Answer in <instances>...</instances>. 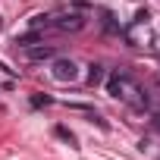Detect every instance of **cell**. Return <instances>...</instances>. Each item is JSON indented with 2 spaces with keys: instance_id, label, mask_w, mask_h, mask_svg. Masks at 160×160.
I'll use <instances>...</instances> for the list:
<instances>
[{
  "instance_id": "6da1fadb",
  "label": "cell",
  "mask_w": 160,
  "mask_h": 160,
  "mask_svg": "<svg viewBox=\"0 0 160 160\" xmlns=\"http://www.w3.org/2000/svg\"><path fill=\"white\" fill-rule=\"evenodd\" d=\"M107 94H110V98L129 101L135 110H144V107H148V98H141V88L132 82L126 72H113V75L107 78Z\"/></svg>"
},
{
  "instance_id": "7a4b0ae2",
  "label": "cell",
  "mask_w": 160,
  "mask_h": 160,
  "mask_svg": "<svg viewBox=\"0 0 160 160\" xmlns=\"http://www.w3.org/2000/svg\"><path fill=\"white\" fill-rule=\"evenodd\" d=\"M50 75L57 78V82H75V78H78V66H75V60H66V57H60V60H53V66H50Z\"/></svg>"
},
{
  "instance_id": "3957f363",
  "label": "cell",
  "mask_w": 160,
  "mask_h": 160,
  "mask_svg": "<svg viewBox=\"0 0 160 160\" xmlns=\"http://www.w3.org/2000/svg\"><path fill=\"white\" fill-rule=\"evenodd\" d=\"M85 22H88V19H85L82 13H63V16L53 19V25H57L60 32H82Z\"/></svg>"
},
{
  "instance_id": "277c9868",
  "label": "cell",
  "mask_w": 160,
  "mask_h": 160,
  "mask_svg": "<svg viewBox=\"0 0 160 160\" xmlns=\"http://www.w3.org/2000/svg\"><path fill=\"white\" fill-rule=\"evenodd\" d=\"M25 53H28V60H50V57H53V47H50V44H35V47H28Z\"/></svg>"
},
{
  "instance_id": "5b68a950",
  "label": "cell",
  "mask_w": 160,
  "mask_h": 160,
  "mask_svg": "<svg viewBox=\"0 0 160 160\" xmlns=\"http://www.w3.org/2000/svg\"><path fill=\"white\" fill-rule=\"evenodd\" d=\"M104 82V66L101 63H91L88 66V85H101Z\"/></svg>"
},
{
  "instance_id": "8992f818",
  "label": "cell",
  "mask_w": 160,
  "mask_h": 160,
  "mask_svg": "<svg viewBox=\"0 0 160 160\" xmlns=\"http://www.w3.org/2000/svg\"><path fill=\"white\" fill-rule=\"evenodd\" d=\"M38 41H41V35H38V32H25V35H19V38H16V44H19V47H25V50H28V47H35Z\"/></svg>"
},
{
  "instance_id": "52a82bcc",
  "label": "cell",
  "mask_w": 160,
  "mask_h": 160,
  "mask_svg": "<svg viewBox=\"0 0 160 160\" xmlns=\"http://www.w3.org/2000/svg\"><path fill=\"white\" fill-rule=\"evenodd\" d=\"M57 135H60V138H63V141H69V144H72V148H75V135H72V132H69V129H66V126H57Z\"/></svg>"
},
{
  "instance_id": "ba28073f",
  "label": "cell",
  "mask_w": 160,
  "mask_h": 160,
  "mask_svg": "<svg viewBox=\"0 0 160 160\" xmlns=\"http://www.w3.org/2000/svg\"><path fill=\"white\" fill-rule=\"evenodd\" d=\"M44 104H50L47 94H35V98H32V107H44Z\"/></svg>"
},
{
  "instance_id": "9c48e42d",
  "label": "cell",
  "mask_w": 160,
  "mask_h": 160,
  "mask_svg": "<svg viewBox=\"0 0 160 160\" xmlns=\"http://www.w3.org/2000/svg\"><path fill=\"white\" fill-rule=\"evenodd\" d=\"M47 19H50V16H44V13H41V16H35V19H32V25H35V28H38V25H47Z\"/></svg>"
}]
</instances>
